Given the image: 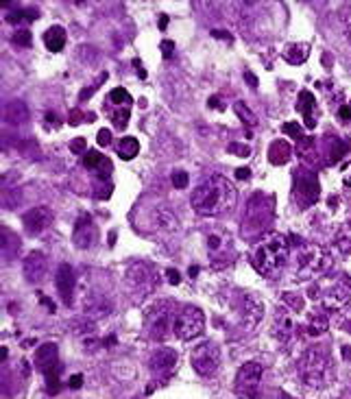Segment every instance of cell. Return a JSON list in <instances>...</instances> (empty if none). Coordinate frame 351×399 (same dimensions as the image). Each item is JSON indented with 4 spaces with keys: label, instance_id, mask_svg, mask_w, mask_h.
Returning a JSON list of instances; mask_svg holds the SVG:
<instances>
[{
    "label": "cell",
    "instance_id": "cell-1",
    "mask_svg": "<svg viewBox=\"0 0 351 399\" xmlns=\"http://www.w3.org/2000/svg\"><path fill=\"white\" fill-rule=\"evenodd\" d=\"M238 201V190L233 188L229 179L221 175H212L194 190L192 208L201 216H223L233 210Z\"/></svg>",
    "mask_w": 351,
    "mask_h": 399
},
{
    "label": "cell",
    "instance_id": "cell-2",
    "mask_svg": "<svg viewBox=\"0 0 351 399\" xmlns=\"http://www.w3.org/2000/svg\"><path fill=\"white\" fill-rule=\"evenodd\" d=\"M290 255V243L284 234H266L253 245L251 264L264 277H277Z\"/></svg>",
    "mask_w": 351,
    "mask_h": 399
},
{
    "label": "cell",
    "instance_id": "cell-3",
    "mask_svg": "<svg viewBox=\"0 0 351 399\" xmlns=\"http://www.w3.org/2000/svg\"><path fill=\"white\" fill-rule=\"evenodd\" d=\"M297 371H299V377L303 380V384L310 388H325L334 382V377H336V369H334V363H331L329 353L319 347L308 349L299 358Z\"/></svg>",
    "mask_w": 351,
    "mask_h": 399
},
{
    "label": "cell",
    "instance_id": "cell-4",
    "mask_svg": "<svg viewBox=\"0 0 351 399\" xmlns=\"http://www.w3.org/2000/svg\"><path fill=\"white\" fill-rule=\"evenodd\" d=\"M334 266V257L321 245H301V249L295 255V269L292 277L297 282H312V279H321L325 273Z\"/></svg>",
    "mask_w": 351,
    "mask_h": 399
},
{
    "label": "cell",
    "instance_id": "cell-5",
    "mask_svg": "<svg viewBox=\"0 0 351 399\" xmlns=\"http://www.w3.org/2000/svg\"><path fill=\"white\" fill-rule=\"evenodd\" d=\"M174 312L179 310L172 302H155L153 306H149L144 312V327H146L149 338H153V341H164L168 336L170 325L174 323L172 318Z\"/></svg>",
    "mask_w": 351,
    "mask_h": 399
},
{
    "label": "cell",
    "instance_id": "cell-6",
    "mask_svg": "<svg viewBox=\"0 0 351 399\" xmlns=\"http://www.w3.org/2000/svg\"><path fill=\"white\" fill-rule=\"evenodd\" d=\"M310 297L315 299V302H319L327 312H338L343 310L349 299H351V288L345 284V282H319L310 288Z\"/></svg>",
    "mask_w": 351,
    "mask_h": 399
},
{
    "label": "cell",
    "instance_id": "cell-7",
    "mask_svg": "<svg viewBox=\"0 0 351 399\" xmlns=\"http://www.w3.org/2000/svg\"><path fill=\"white\" fill-rule=\"evenodd\" d=\"M35 367L40 369L46 377V391L48 395H57L60 393V353H57V345L55 343H44L40 345L35 353Z\"/></svg>",
    "mask_w": 351,
    "mask_h": 399
},
{
    "label": "cell",
    "instance_id": "cell-8",
    "mask_svg": "<svg viewBox=\"0 0 351 399\" xmlns=\"http://www.w3.org/2000/svg\"><path fill=\"white\" fill-rule=\"evenodd\" d=\"M203 327H205V316L197 306H184L174 314L172 330L179 341H192V338L201 336Z\"/></svg>",
    "mask_w": 351,
    "mask_h": 399
},
{
    "label": "cell",
    "instance_id": "cell-9",
    "mask_svg": "<svg viewBox=\"0 0 351 399\" xmlns=\"http://www.w3.org/2000/svg\"><path fill=\"white\" fill-rule=\"evenodd\" d=\"M262 375H264V367L260 363H245L236 375V393L245 399H256L258 391H260V382H262Z\"/></svg>",
    "mask_w": 351,
    "mask_h": 399
},
{
    "label": "cell",
    "instance_id": "cell-10",
    "mask_svg": "<svg viewBox=\"0 0 351 399\" xmlns=\"http://www.w3.org/2000/svg\"><path fill=\"white\" fill-rule=\"evenodd\" d=\"M190 360H192L194 371H197L199 375H203V377H209V375L216 373L219 367H221V349H219V345L205 341L192 351Z\"/></svg>",
    "mask_w": 351,
    "mask_h": 399
},
{
    "label": "cell",
    "instance_id": "cell-11",
    "mask_svg": "<svg viewBox=\"0 0 351 399\" xmlns=\"http://www.w3.org/2000/svg\"><path fill=\"white\" fill-rule=\"evenodd\" d=\"M207 249H209V257H212V266L214 269H223L229 262H233V245L231 238L225 231H214L207 238Z\"/></svg>",
    "mask_w": 351,
    "mask_h": 399
},
{
    "label": "cell",
    "instance_id": "cell-12",
    "mask_svg": "<svg viewBox=\"0 0 351 399\" xmlns=\"http://www.w3.org/2000/svg\"><path fill=\"white\" fill-rule=\"evenodd\" d=\"M177 363H179V358L177 353H174L172 349L168 347H160L158 351H153L151 356V360H149V369L153 373L155 380H168V377L174 373V369H177Z\"/></svg>",
    "mask_w": 351,
    "mask_h": 399
},
{
    "label": "cell",
    "instance_id": "cell-13",
    "mask_svg": "<svg viewBox=\"0 0 351 399\" xmlns=\"http://www.w3.org/2000/svg\"><path fill=\"white\" fill-rule=\"evenodd\" d=\"M266 223V205H258V194L247 203V212L242 218V238H256L264 231Z\"/></svg>",
    "mask_w": 351,
    "mask_h": 399
},
{
    "label": "cell",
    "instance_id": "cell-14",
    "mask_svg": "<svg viewBox=\"0 0 351 399\" xmlns=\"http://www.w3.org/2000/svg\"><path fill=\"white\" fill-rule=\"evenodd\" d=\"M125 284L138 292H151L155 286V271L146 262H133L125 273Z\"/></svg>",
    "mask_w": 351,
    "mask_h": 399
},
{
    "label": "cell",
    "instance_id": "cell-15",
    "mask_svg": "<svg viewBox=\"0 0 351 399\" xmlns=\"http://www.w3.org/2000/svg\"><path fill=\"white\" fill-rule=\"evenodd\" d=\"M273 332H275V336L280 338V341H290V338L303 334V325L297 323L295 312L284 306L275 314V321H273Z\"/></svg>",
    "mask_w": 351,
    "mask_h": 399
},
{
    "label": "cell",
    "instance_id": "cell-16",
    "mask_svg": "<svg viewBox=\"0 0 351 399\" xmlns=\"http://www.w3.org/2000/svg\"><path fill=\"white\" fill-rule=\"evenodd\" d=\"M53 221H55V214H53V210L46 208V205L33 208V210H29V212L22 216V225H25V231H27L29 236H40V234H44V231L53 225Z\"/></svg>",
    "mask_w": 351,
    "mask_h": 399
},
{
    "label": "cell",
    "instance_id": "cell-17",
    "mask_svg": "<svg viewBox=\"0 0 351 399\" xmlns=\"http://www.w3.org/2000/svg\"><path fill=\"white\" fill-rule=\"evenodd\" d=\"M96 241H99V227H96V223L92 221V216L83 214L79 221L74 223L72 243L79 249H90L96 245Z\"/></svg>",
    "mask_w": 351,
    "mask_h": 399
},
{
    "label": "cell",
    "instance_id": "cell-18",
    "mask_svg": "<svg viewBox=\"0 0 351 399\" xmlns=\"http://www.w3.org/2000/svg\"><path fill=\"white\" fill-rule=\"evenodd\" d=\"M264 316V306L256 292H245L240 302V321L247 330H253Z\"/></svg>",
    "mask_w": 351,
    "mask_h": 399
},
{
    "label": "cell",
    "instance_id": "cell-19",
    "mask_svg": "<svg viewBox=\"0 0 351 399\" xmlns=\"http://www.w3.org/2000/svg\"><path fill=\"white\" fill-rule=\"evenodd\" d=\"M83 166L88 168V170H92L94 175H96V179H99V182H109V175H111V170H113V164H111V159L107 157V155H103V153H99V151H88L85 155H83Z\"/></svg>",
    "mask_w": 351,
    "mask_h": 399
},
{
    "label": "cell",
    "instance_id": "cell-20",
    "mask_svg": "<svg viewBox=\"0 0 351 399\" xmlns=\"http://www.w3.org/2000/svg\"><path fill=\"white\" fill-rule=\"evenodd\" d=\"M46 269H48V260H46V255L40 253V251H31L25 257V262H22L25 277H27V282H31V284L42 282V277L46 275Z\"/></svg>",
    "mask_w": 351,
    "mask_h": 399
},
{
    "label": "cell",
    "instance_id": "cell-21",
    "mask_svg": "<svg viewBox=\"0 0 351 399\" xmlns=\"http://www.w3.org/2000/svg\"><path fill=\"white\" fill-rule=\"evenodd\" d=\"M55 288L60 292L62 302L70 308L72 306V295H74V271L70 264H60L55 277Z\"/></svg>",
    "mask_w": 351,
    "mask_h": 399
},
{
    "label": "cell",
    "instance_id": "cell-22",
    "mask_svg": "<svg viewBox=\"0 0 351 399\" xmlns=\"http://www.w3.org/2000/svg\"><path fill=\"white\" fill-rule=\"evenodd\" d=\"M297 111L303 116V125L308 129L317 127V98L310 90H301V94L297 98Z\"/></svg>",
    "mask_w": 351,
    "mask_h": 399
},
{
    "label": "cell",
    "instance_id": "cell-23",
    "mask_svg": "<svg viewBox=\"0 0 351 399\" xmlns=\"http://www.w3.org/2000/svg\"><path fill=\"white\" fill-rule=\"evenodd\" d=\"M327 325H329L327 323V316L315 312V314H310L308 321L303 323V334L301 336H305V338H319V336H323L327 332Z\"/></svg>",
    "mask_w": 351,
    "mask_h": 399
},
{
    "label": "cell",
    "instance_id": "cell-24",
    "mask_svg": "<svg viewBox=\"0 0 351 399\" xmlns=\"http://www.w3.org/2000/svg\"><path fill=\"white\" fill-rule=\"evenodd\" d=\"M282 57H284V62H288V64H292V66H301L305 59L310 57V46H308V44H301V42L288 44V46H284Z\"/></svg>",
    "mask_w": 351,
    "mask_h": 399
},
{
    "label": "cell",
    "instance_id": "cell-25",
    "mask_svg": "<svg viewBox=\"0 0 351 399\" xmlns=\"http://www.w3.org/2000/svg\"><path fill=\"white\" fill-rule=\"evenodd\" d=\"M290 155H292V149L284 140H275V142L268 147V162L273 166H284L290 159Z\"/></svg>",
    "mask_w": 351,
    "mask_h": 399
},
{
    "label": "cell",
    "instance_id": "cell-26",
    "mask_svg": "<svg viewBox=\"0 0 351 399\" xmlns=\"http://www.w3.org/2000/svg\"><path fill=\"white\" fill-rule=\"evenodd\" d=\"M83 308H85V312L92 316H103V314H107V312H111V304L107 302V299L103 297V295H85V299H83Z\"/></svg>",
    "mask_w": 351,
    "mask_h": 399
},
{
    "label": "cell",
    "instance_id": "cell-27",
    "mask_svg": "<svg viewBox=\"0 0 351 399\" xmlns=\"http://www.w3.org/2000/svg\"><path fill=\"white\" fill-rule=\"evenodd\" d=\"M44 44L50 53H62L64 46H66V29L64 27H50L46 33H44Z\"/></svg>",
    "mask_w": 351,
    "mask_h": 399
},
{
    "label": "cell",
    "instance_id": "cell-28",
    "mask_svg": "<svg viewBox=\"0 0 351 399\" xmlns=\"http://www.w3.org/2000/svg\"><path fill=\"white\" fill-rule=\"evenodd\" d=\"M319 182L315 177H305V179H301V186H299V190H297V194H301L299 196V201L303 203V205H310V203H315L317 198H319Z\"/></svg>",
    "mask_w": 351,
    "mask_h": 399
},
{
    "label": "cell",
    "instance_id": "cell-29",
    "mask_svg": "<svg viewBox=\"0 0 351 399\" xmlns=\"http://www.w3.org/2000/svg\"><path fill=\"white\" fill-rule=\"evenodd\" d=\"M334 245L343 255H351V221H345L334 236Z\"/></svg>",
    "mask_w": 351,
    "mask_h": 399
},
{
    "label": "cell",
    "instance_id": "cell-30",
    "mask_svg": "<svg viewBox=\"0 0 351 399\" xmlns=\"http://www.w3.org/2000/svg\"><path fill=\"white\" fill-rule=\"evenodd\" d=\"M5 118L9 123H25L27 118H29V109L20 103V101H13L5 107Z\"/></svg>",
    "mask_w": 351,
    "mask_h": 399
},
{
    "label": "cell",
    "instance_id": "cell-31",
    "mask_svg": "<svg viewBox=\"0 0 351 399\" xmlns=\"http://www.w3.org/2000/svg\"><path fill=\"white\" fill-rule=\"evenodd\" d=\"M138 153H140V142L135 137L127 135V137H123L121 142H118V155L123 159H133Z\"/></svg>",
    "mask_w": 351,
    "mask_h": 399
},
{
    "label": "cell",
    "instance_id": "cell-32",
    "mask_svg": "<svg viewBox=\"0 0 351 399\" xmlns=\"http://www.w3.org/2000/svg\"><path fill=\"white\" fill-rule=\"evenodd\" d=\"M111 101V105H116V107H129V103H131V94L125 90V88H113L111 92H109V96H107V103Z\"/></svg>",
    "mask_w": 351,
    "mask_h": 399
},
{
    "label": "cell",
    "instance_id": "cell-33",
    "mask_svg": "<svg viewBox=\"0 0 351 399\" xmlns=\"http://www.w3.org/2000/svg\"><path fill=\"white\" fill-rule=\"evenodd\" d=\"M233 111H236L238 114V118H240V121L247 125V127H256L258 125V118H256V114H253L242 101H238V103H233Z\"/></svg>",
    "mask_w": 351,
    "mask_h": 399
},
{
    "label": "cell",
    "instance_id": "cell-34",
    "mask_svg": "<svg viewBox=\"0 0 351 399\" xmlns=\"http://www.w3.org/2000/svg\"><path fill=\"white\" fill-rule=\"evenodd\" d=\"M111 121H113V127L116 129H125L127 127V123H129V107H116L113 111H111Z\"/></svg>",
    "mask_w": 351,
    "mask_h": 399
},
{
    "label": "cell",
    "instance_id": "cell-35",
    "mask_svg": "<svg viewBox=\"0 0 351 399\" xmlns=\"http://www.w3.org/2000/svg\"><path fill=\"white\" fill-rule=\"evenodd\" d=\"M282 304H284L286 308H290L292 312H301V310H303V299L297 297L295 292H284V295H282Z\"/></svg>",
    "mask_w": 351,
    "mask_h": 399
},
{
    "label": "cell",
    "instance_id": "cell-36",
    "mask_svg": "<svg viewBox=\"0 0 351 399\" xmlns=\"http://www.w3.org/2000/svg\"><path fill=\"white\" fill-rule=\"evenodd\" d=\"M11 42L15 44V46H25V48H29L31 46V33L27 31V29H18L13 35H11Z\"/></svg>",
    "mask_w": 351,
    "mask_h": 399
},
{
    "label": "cell",
    "instance_id": "cell-37",
    "mask_svg": "<svg viewBox=\"0 0 351 399\" xmlns=\"http://www.w3.org/2000/svg\"><path fill=\"white\" fill-rule=\"evenodd\" d=\"M340 25H343V31H345L347 42L351 44V5H347V7L340 11Z\"/></svg>",
    "mask_w": 351,
    "mask_h": 399
},
{
    "label": "cell",
    "instance_id": "cell-38",
    "mask_svg": "<svg viewBox=\"0 0 351 399\" xmlns=\"http://www.w3.org/2000/svg\"><path fill=\"white\" fill-rule=\"evenodd\" d=\"M282 131H284L286 135H290V137H297V140L303 137V135H301V125L295 123V121H292V123H284V125H282Z\"/></svg>",
    "mask_w": 351,
    "mask_h": 399
},
{
    "label": "cell",
    "instance_id": "cell-39",
    "mask_svg": "<svg viewBox=\"0 0 351 399\" xmlns=\"http://www.w3.org/2000/svg\"><path fill=\"white\" fill-rule=\"evenodd\" d=\"M188 173H184V170H174L172 173V186L174 188H179V190H184V188H188Z\"/></svg>",
    "mask_w": 351,
    "mask_h": 399
},
{
    "label": "cell",
    "instance_id": "cell-40",
    "mask_svg": "<svg viewBox=\"0 0 351 399\" xmlns=\"http://www.w3.org/2000/svg\"><path fill=\"white\" fill-rule=\"evenodd\" d=\"M85 149H88V142H85V137H74V140H72V142H70V151H72L74 155H81V153L85 155V153H88Z\"/></svg>",
    "mask_w": 351,
    "mask_h": 399
},
{
    "label": "cell",
    "instance_id": "cell-41",
    "mask_svg": "<svg viewBox=\"0 0 351 399\" xmlns=\"http://www.w3.org/2000/svg\"><path fill=\"white\" fill-rule=\"evenodd\" d=\"M227 151H229V153H236L238 157H249V155H251V149H249L247 144H238V142H231V144L227 147Z\"/></svg>",
    "mask_w": 351,
    "mask_h": 399
},
{
    "label": "cell",
    "instance_id": "cell-42",
    "mask_svg": "<svg viewBox=\"0 0 351 399\" xmlns=\"http://www.w3.org/2000/svg\"><path fill=\"white\" fill-rule=\"evenodd\" d=\"M96 142H99L101 147L111 144V131L109 129H101L99 133H96Z\"/></svg>",
    "mask_w": 351,
    "mask_h": 399
},
{
    "label": "cell",
    "instance_id": "cell-43",
    "mask_svg": "<svg viewBox=\"0 0 351 399\" xmlns=\"http://www.w3.org/2000/svg\"><path fill=\"white\" fill-rule=\"evenodd\" d=\"M166 277H168V282H170L172 286H177V284L181 282V273H179L177 269H168V271H166Z\"/></svg>",
    "mask_w": 351,
    "mask_h": 399
},
{
    "label": "cell",
    "instance_id": "cell-44",
    "mask_svg": "<svg viewBox=\"0 0 351 399\" xmlns=\"http://www.w3.org/2000/svg\"><path fill=\"white\" fill-rule=\"evenodd\" d=\"M160 48H162V55H164L166 59H170V57H172V50H174V42H170V39H164Z\"/></svg>",
    "mask_w": 351,
    "mask_h": 399
},
{
    "label": "cell",
    "instance_id": "cell-45",
    "mask_svg": "<svg viewBox=\"0 0 351 399\" xmlns=\"http://www.w3.org/2000/svg\"><path fill=\"white\" fill-rule=\"evenodd\" d=\"M343 184L347 188H351V162H347L345 168H343Z\"/></svg>",
    "mask_w": 351,
    "mask_h": 399
},
{
    "label": "cell",
    "instance_id": "cell-46",
    "mask_svg": "<svg viewBox=\"0 0 351 399\" xmlns=\"http://www.w3.org/2000/svg\"><path fill=\"white\" fill-rule=\"evenodd\" d=\"M81 384H83V375H81V373H79V375H72L70 382H68L70 388H81Z\"/></svg>",
    "mask_w": 351,
    "mask_h": 399
},
{
    "label": "cell",
    "instance_id": "cell-47",
    "mask_svg": "<svg viewBox=\"0 0 351 399\" xmlns=\"http://www.w3.org/2000/svg\"><path fill=\"white\" fill-rule=\"evenodd\" d=\"M338 116H340V121L349 123V121H351V107H349V105H343V107L338 109Z\"/></svg>",
    "mask_w": 351,
    "mask_h": 399
},
{
    "label": "cell",
    "instance_id": "cell-48",
    "mask_svg": "<svg viewBox=\"0 0 351 399\" xmlns=\"http://www.w3.org/2000/svg\"><path fill=\"white\" fill-rule=\"evenodd\" d=\"M209 107H212V109L216 107L219 111H223L225 105H223V101H221V96H212V98H209Z\"/></svg>",
    "mask_w": 351,
    "mask_h": 399
},
{
    "label": "cell",
    "instance_id": "cell-49",
    "mask_svg": "<svg viewBox=\"0 0 351 399\" xmlns=\"http://www.w3.org/2000/svg\"><path fill=\"white\" fill-rule=\"evenodd\" d=\"M37 299H40V304H44L50 312H55V306H53V302L48 297H44V292H37Z\"/></svg>",
    "mask_w": 351,
    "mask_h": 399
},
{
    "label": "cell",
    "instance_id": "cell-50",
    "mask_svg": "<svg viewBox=\"0 0 351 399\" xmlns=\"http://www.w3.org/2000/svg\"><path fill=\"white\" fill-rule=\"evenodd\" d=\"M81 118H83V114H81L79 109H74V111L70 114V125H79V123H83Z\"/></svg>",
    "mask_w": 351,
    "mask_h": 399
},
{
    "label": "cell",
    "instance_id": "cell-51",
    "mask_svg": "<svg viewBox=\"0 0 351 399\" xmlns=\"http://www.w3.org/2000/svg\"><path fill=\"white\" fill-rule=\"evenodd\" d=\"M133 66H135V70H138V76H140V79H146V70L142 68L140 59H133Z\"/></svg>",
    "mask_w": 351,
    "mask_h": 399
},
{
    "label": "cell",
    "instance_id": "cell-52",
    "mask_svg": "<svg viewBox=\"0 0 351 399\" xmlns=\"http://www.w3.org/2000/svg\"><path fill=\"white\" fill-rule=\"evenodd\" d=\"M245 79H247V83H251V88H258V79L253 76L251 72H245Z\"/></svg>",
    "mask_w": 351,
    "mask_h": 399
},
{
    "label": "cell",
    "instance_id": "cell-53",
    "mask_svg": "<svg viewBox=\"0 0 351 399\" xmlns=\"http://www.w3.org/2000/svg\"><path fill=\"white\" fill-rule=\"evenodd\" d=\"M249 175H251L249 168H238V170H236V177H238V179H249Z\"/></svg>",
    "mask_w": 351,
    "mask_h": 399
},
{
    "label": "cell",
    "instance_id": "cell-54",
    "mask_svg": "<svg viewBox=\"0 0 351 399\" xmlns=\"http://www.w3.org/2000/svg\"><path fill=\"white\" fill-rule=\"evenodd\" d=\"M166 27H168V15H162V18H160V29L164 31Z\"/></svg>",
    "mask_w": 351,
    "mask_h": 399
},
{
    "label": "cell",
    "instance_id": "cell-55",
    "mask_svg": "<svg viewBox=\"0 0 351 399\" xmlns=\"http://www.w3.org/2000/svg\"><path fill=\"white\" fill-rule=\"evenodd\" d=\"M343 356H345V358H351V347H343Z\"/></svg>",
    "mask_w": 351,
    "mask_h": 399
},
{
    "label": "cell",
    "instance_id": "cell-56",
    "mask_svg": "<svg viewBox=\"0 0 351 399\" xmlns=\"http://www.w3.org/2000/svg\"><path fill=\"white\" fill-rule=\"evenodd\" d=\"M199 273V266H190V275H197Z\"/></svg>",
    "mask_w": 351,
    "mask_h": 399
},
{
    "label": "cell",
    "instance_id": "cell-57",
    "mask_svg": "<svg viewBox=\"0 0 351 399\" xmlns=\"http://www.w3.org/2000/svg\"><path fill=\"white\" fill-rule=\"evenodd\" d=\"M349 107H351V103H349Z\"/></svg>",
    "mask_w": 351,
    "mask_h": 399
}]
</instances>
